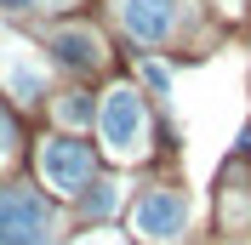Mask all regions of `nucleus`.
<instances>
[{
  "instance_id": "1",
  "label": "nucleus",
  "mask_w": 251,
  "mask_h": 245,
  "mask_svg": "<svg viewBox=\"0 0 251 245\" xmlns=\"http://www.w3.org/2000/svg\"><path fill=\"white\" fill-rule=\"evenodd\" d=\"M97 125H103L109 154H120V160H137V154L149 148V114H143V97L131 92V86H114V92L97 103Z\"/></svg>"
},
{
  "instance_id": "2",
  "label": "nucleus",
  "mask_w": 251,
  "mask_h": 245,
  "mask_svg": "<svg viewBox=\"0 0 251 245\" xmlns=\"http://www.w3.org/2000/svg\"><path fill=\"white\" fill-rule=\"evenodd\" d=\"M51 205L29 188H0V245H46Z\"/></svg>"
},
{
  "instance_id": "3",
  "label": "nucleus",
  "mask_w": 251,
  "mask_h": 245,
  "mask_svg": "<svg viewBox=\"0 0 251 245\" xmlns=\"http://www.w3.org/2000/svg\"><path fill=\"white\" fill-rule=\"evenodd\" d=\"M40 177H46V188H57V194L92 188V148L75 143V137H51L46 148H40Z\"/></svg>"
},
{
  "instance_id": "4",
  "label": "nucleus",
  "mask_w": 251,
  "mask_h": 245,
  "mask_svg": "<svg viewBox=\"0 0 251 245\" xmlns=\"http://www.w3.org/2000/svg\"><path fill=\"white\" fill-rule=\"evenodd\" d=\"M131 228H137L143 240H154V245L177 240V234L188 228V199H183V194H172V188L143 194V199H137V211H131Z\"/></svg>"
},
{
  "instance_id": "5",
  "label": "nucleus",
  "mask_w": 251,
  "mask_h": 245,
  "mask_svg": "<svg viewBox=\"0 0 251 245\" xmlns=\"http://www.w3.org/2000/svg\"><path fill=\"white\" fill-rule=\"evenodd\" d=\"M120 17H126V29L137 34V40H166L172 34V23H177V12H172V0H120Z\"/></svg>"
},
{
  "instance_id": "6",
  "label": "nucleus",
  "mask_w": 251,
  "mask_h": 245,
  "mask_svg": "<svg viewBox=\"0 0 251 245\" xmlns=\"http://www.w3.org/2000/svg\"><path fill=\"white\" fill-rule=\"evenodd\" d=\"M57 57L69 63V69H97V63H103V40H97L92 29H63L57 34Z\"/></svg>"
},
{
  "instance_id": "7",
  "label": "nucleus",
  "mask_w": 251,
  "mask_h": 245,
  "mask_svg": "<svg viewBox=\"0 0 251 245\" xmlns=\"http://www.w3.org/2000/svg\"><path fill=\"white\" fill-rule=\"evenodd\" d=\"M57 114H63V125H92V120H97V103H92L86 92H69V97L57 103Z\"/></svg>"
},
{
  "instance_id": "8",
  "label": "nucleus",
  "mask_w": 251,
  "mask_h": 245,
  "mask_svg": "<svg viewBox=\"0 0 251 245\" xmlns=\"http://www.w3.org/2000/svg\"><path fill=\"white\" fill-rule=\"evenodd\" d=\"M114 205H120V183H92V194H86V211H92V217H109Z\"/></svg>"
},
{
  "instance_id": "9",
  "label": "nucleus",
  "mask_w": 251,
  "mask_h": 245,
  "mask_svg": "<svg viewBox=\"0 0 251 245\" xmlns=\"http://www.w3.org/2000/svg\"><path fill=\"white\" fill-rule=\"evenodd\" d=\"M6 86H12L17 97H40V74H34L29 63H12V69H6Z\"/></svg>"
},
{
  "instance_id": "10",
  "label": "nucleus",
  "mask_w": 251,
  "mask_h": 245,
  "mask_svg": "<svg viewBox=\"0 0 251 245\" xmlns=\"http://www.w3.org/2000/svg\"><path fill=\"white\" fill-rule=\"evenodd\" d=\"M143 74H149V86H160V92H166V86H172V69H166V63H149V69H143Z\"/></svg>"
},
{
  "instance_id": "11",
  "label": "nucleus",
  "mask_w": 251,
  "mask_h": 245,
  "mask_svg": "<svg viewBox=\"0 0 251 245\" xmlns=\"http://www.w3.org/2000/svg\"><path fill=\"white\" fill-rule=\"evenodd\" d=\"M17 148V131H12V120H6V114H0V154H12Z\"/></svg>"
},
{
  "instance_id": "12",
  "label": "nucleus",
  "mask_w": 251,
  "mask_h": 245,
  "mask_svg": "<svg viewBox=\"0 0 251 245\" xmlns=\"http://www.w3.org/2000/svg\"><path fill=\"white\" fill-rule=\"evenodd\" d=\"M0 6H12V12H17V6H34V0H0Z\"/></svg>"
}]
</instances>
